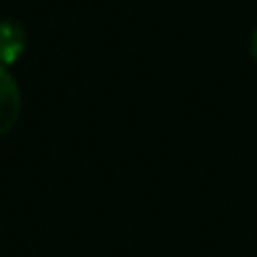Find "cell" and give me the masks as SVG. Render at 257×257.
<instances>
[{"mask_svg": "<svg viewBox=\"0 0 257 257\" xmlns=\"http://www.w3.org/2000/svg\"><path fill=\"white\" fill-rule=\"evenodd\" d=\"M21 115V90L5 66H0V136L12 131Z\"/></svg>", "mask_w": 257, "mask_h": 257, "instance_id": "obj_1", "label": "cell"}, {"mask_svg": "<svg viewBox=\"0 0 257 257\" xmlns=\"http://www.w3.org/2000/svg\"><path fill=\"white\" fill-rule=\"evenodd\" d=\"M250 54H253V61L257 63V30L250 36Z\"/></svg>", "mask_w": 257, "mask_h": 257, "instance_id": "obj_3", "label": "cell"}, {"mask_svg": "<svg viewBox=\"0 0 257 257\" xmlns=\"http://www.w3.org/2000/svg\"><path fill=\"white\" fill-rule=\"evenodd\" d=\"M27 48V34L25 27L14 18H3L0 21V66H12L23 57Z\"/></svg>", "mask_w": 257, "mask_h": 257, "instance_id": "obj_2", "label": "cell"}]
</instances>
